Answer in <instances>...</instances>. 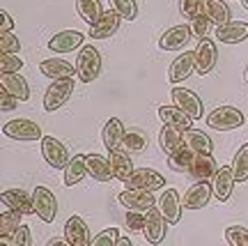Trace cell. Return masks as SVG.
<instances>
[{
	"instance_id": "cell-35",
	"label": "cell",
	"mask_w": 248,
	"mask_h": 246,
	"mask_svg": "<svg viewBox=\"0 0 248 246\" xmlns=\"http://www.w3.org/2000/svg\"><path fill=\"white\" fill-rule=\"evenodd\" d=\"M21 212H14V210H7L0 214V237H12L23 223H21Z\"/></svg>"
},
{
	"instance_id": "cell-26",
	"label": "cell",
	"mask_w": 248,
	"mask_h": 246,
	"mask_svg": "<svg viewBox=\"0 0 248 246\" xmlns=\"http://www.w3.org/2000/svg\"><path fill=\"white\" fill-rule=\"evenodd\" d=\"M202 14L209 18V23L216 28L225 26L232 21V14H230V7L225 0H204V9Z\"/></svg>"
},
{
	"instance_id": "cell-50",
	"label": "cell",
	"mask_w": 248,
	"mask_h": 246,
	"mask_svg": "<svg viewBox=\"0 0 248 246\" xmlns=\"http://www.w3.org/2000/svg\"><path fill=\"white\" fill-rule=\"evenodd\" d=\"M117 246H133V242L126 237V235H122V237L117 239Z\"/></svg>"
},
{
	"instance_id": "cell-19",
	"label": "cell",
	"mask_w": 248,
	"mask_h": 246,
	"mask_svg": "<svg viewBox=\"0 0 248 246\" xmlns=\"http://www.w3.org/2000/svg\"><path fill=\"white\" fill-rule=\"evenodd\" d=\"M64 239L69 242L71 246H90L92 239H90V228L88 223L80 219V216H69L67 223H64Z\"/></svg>"
},
{
	"instance_id": "cell-27",
	"label": "cell",
	"mask_w": 248,
	"mask_h": 246,
	"mask_svg": "<svg viewBox=\"0 0 248 246\" xmlns=\"http://www.w3.org/2000/svg\"><path fill=\"white\" fill-rule=\"evenodd\" d=\"M0 88L14 95L18 101H28L30 99V88H28V81L21 74H0Z\"/></svg>"
},
{
	"instance_id": "cell-14",
	"label": "cell",
	"mask_w": 248,
	"mask_h": 246,
	"mask_svg": "<svg viewBox=\"0 0 248 246\" xmlns=\"http://www.w3.org/2000/svg\"><path fill=\"white\" fill-rule=\"evenodd\" d=\"M159 210H161V214L166 216V221H168L170 226L179 223L184 205H182V198H179L177 189H166V191L159 196Z\"/></svg>"
},
{
	"instance_id": "cell-47",
	"label": "cell",
	"mask_w": 248,
	"mask_h": 246,
	"mask_svg": "<svg viewBox=\"0 0 248 246\" xmlns=\"http://www.w3.org/2000/svg\"><path fill=\"white\" fill-rule=\"evenodd\" d=\"M18 106V99L14 97V95H9V92H5V90H0V108L2 111H14Z\"/></svg>"
},
{
	"instance_id": "cell-28",
	"label": "cell",
	"mask_w": 248,
	"mask_h": 246,
	"mask_svg": "<svg viewBox=\"0 0 248 246\" xmlns=\"http://www.w3.org/2000/svg\"><path fill=\"white\" fill-rule=\"evenodd\" d=\"M88 175V154H74L71 161L64 168V186H74L78 184L83 177Z\"/></svg>"
},
{
	"instance_id": "cell-31",
	"label": "cell",
	"mask_w": 248,
	"mask_h": 246,
	"mask_svg": "<svg viewBox=\"0 0 248 246\" xmlns=\"http://www.w3.org/2000/svg\"><path fill=\"white\" fill-rule=\"evenodd\" d=\"M184 145L195 154H212L214 143L212 138L204 131H198V129H188L184 131Z\"/></svg>"
},
{
	"instance_id": "cell-23",
	"label": "cell",
	"mask_w": 248,
	"mask_h": 246,
	"mask_svg": "<svg viewBox=\"0 0 248 246\" xmlns=\"http://www.w3.org/2000/svg\"><path fill=\"white\" fill-rule=\"evenodd\" d=\"M218 173V164L212 154H195L193 159V166L188 170V175L198 180V182H209L214 180V175Z\"/></svg>"
},
{
	"instance_id": "cell-15",
	"label": "cell",
	"mask_w": 248,
	"mask_h": 246,
	"mask_svg": "<svg viewBox=\"0 0 248 246\" xmlns=\"http://www.w3.org/2000/svg\"><path fill=\"white\" fill-rule=\"evenodd\" d=\"M124 136H126V127L120 117H110L104 124V131H101V143L108 152H115V149L124 148Z\"/></svg>"
},
{
	"instance_id": "cell-52",
	"label": "cell",
	"mask_w": 248,
	"mask_h": 246,
	"mask_svg": "<svg viewBox=\"0 0 248 246\" xmlns=\"http://www.w3.org/2000/svg\"><path fill=\"white\" fill-rule=\"evenodd\" d=\"M246 83H248V69H246Z\"/></svg>"
},
{
	"instance_id": "cell-7",
	"label": "cell",
	"mask_w": 248,
	"mask_h": 246,
	"mask_svg": "<svg viewBox=\"0 0 248 246\" xmlns=\"http://www.w3.org/2000/svg\"><path fill=\"white\" fill-rule=\"evenodd\" d=\"M42 157L46 159V164L55 170H64L67 164L71 161L69 149L64 148V143H60L55 136H44L42 138Z\"/></svg>"
},
{
	"instance_id": "cell-9",
	"label": "cell",
	"mask_w": 248,
	"mask_h": 246,
	"mask_svg": "<svg viewBox=\"0 0 248 246\" xmlns=\"http://www.w3.org/2000/svg\"><path fill=\"white\" fill-rule=\"evenodd\" d=\"M170 97H172V104L179 106V108H182V111H184L191 120H200V117H202V99L198 97L193 90H188V88H172Z\"/></svg>"
},
{
	"instance_id": "cell-16",
	"label": "cell",
	"mask_w": 248,
	"mask_h": 246,
	"mask_svg": "<svg viewBox=\"0 0 248 246\" xmlns=\"http://www.w3.org/2000/svg\"><path fill=\"white\" fill-rule=\"evenodd\" d=\"M212 196L214 189L209 182H195L184 194L182 205H184V210H202V207H207V202L212 200Z\"/></svg>"
},
{
	"instance_id": "cell-18",
	"label": "cell",
	"mask_w": 248,
	"mask_h": 246,
	"mask_svg": "<svg viewBox=\"0 0 248 246\" xmlns=\"http://www.w3.org/2000/svg\"><path fill=\"white\" fill-rule=\"evenodd\" d=\"M120 21H122V16L117 14L115 9H106L104 16L99 18L94 26H90L88 35L92 39H108V37H113L120 30Z\"/></svg>"
},
{
	"instance_id": "cell-51",
	"label": "cell",
	"mask_w": 248,
	"mask_h": 246,
	"mask_svg": "<svg viewBox=\"0 0 248 246\" xmlns=\"http://www.w3.org/2000/svg\"><path fill=\"white\" fill-rule=\"evenodd\" d=\"M241 5H244V9L248 12V0H241Z\"/></svg>"
},
{
	"instance_id": "cell-37",
	"label": "cell",
	"mask_w": 248,
	"mask_h": 246,
	"mask_svg": "<svg viewBox=\"0 0 248 246\" xmlns=\"http://www.w3.org/2000/svg\"><path fill=\"white\" fill-rule=\"evenodd\" d=\"M110 9H115L117 14L126 21L138 18V2L136 0H110Z\"/></svg>"
},
{
	"instance_id": "cell-48",
	"label": "cell",
	"mask_w": 248,
	"mask_h": 246,
	"mask_svg": "<svg viewBox=\"0 0 248 246\" xmlns=\"http://www.w3.org/2000/svg\"><path fill=\"white\" fill-rule=\"evenodd\" d=\"M0 18H2V26H0V33H12V28H14V18L9 16V12H0Z\"/></svg>"
},
{
	"instance_id": "cell-38",
	"label": "cell",
	"mask_w": 248,
	"mask_h": 246,
	"mask_svg": "<svg viewBox=\"0 0 248 246\" xmlns=\"http://www.w3.org/2000/svg\"><path fill=\"white\" fill-rule=\"evenodd\" d=\"M225 242L230 246H248V228H244V226L225 228Z\"/></svg>"
},
{
	"instance_id": "cell-29",
	"label": "cell",
	"mask_w": 248,
	"mask_h": 246,
	"mask_svg": "<svg viewBox=\"0 0 248 246\" xmlns=\"http://www.w3.org/2000/svg\"><path fill=\"white\" fill-rule=\"evenodd\" d=\"M88 175L97 182H110L113 177L110 159L101 157V154H88Z\"/></svg>"
},
{
	"instance_id": "cell-12",
	"label": "cell",
	"mask_w": 248,
	"mask_h": 246,
	"mask_svg": "<svg viewBox=\"0 0 248 246\" xmlns=\"http://www.w3.org/2000/svg\"><path fill=\"white\" fill-rule=\"evenodd\" d=\"M0 200H2V205H5L7 210L21 212L23 216H30V214H35V202H32V194H28V191H23V189H7V191H2Z\"/></svg>"
},
{
	"instance_id": "cell-40",
	"label": "cell",
	"mask_w": 248,
	"mask_h": 246,
	"mask_svg": "<svg viewBox=\"0 0 248 246\" xmlns=\"http://www.w3.org/2000/svg\"><path fill=\"white\" fill-rule=\"evenodd\" d=\"M204 9V0H179V12L182 16H186L188 21H193L202 14Z\"/></svg>"
},
{
	"instance_id": "cell-4",
	"label": "cell",
	"mask_w": 248,
	"mask_h": 246,
	"mask_svg": "<svg viewBox=\"0 0 248 246\" xmlns=\"http://www.w3.org/2000/svg\"><path fill=\"white\" fill-rule=\"evenodd\" d=\"M71 92H74V79H60V81H53L44 92V111L53 113L58 108L69 101Z\"/></svg>"
},
{
	"instance_id": "cell-17",
	"label": "cell",
	"mask_w": 248,
	"mask_h": 246,
	"mask_svg": "<svg viewBox=\"0 0 248 246\" xmlns=\"http://www.w3.org/2000/svg\"><path fill=\"white\" fill-rule=\"evenodd\" d=\"M83 46V33L78 30H60L48 39V51L53 53H71Z\"/></svg>"
},
{
	"instance_id": "cell-46",
	"label": "cell",
	"mask_w": 248,
	"mask_h": 246,
	"mask_svg": "<svg viewBox=\"0 0 248 246\" xmlns=\"http://www.w3.org/2000/svg\"><path fill=\"white\" fill-rule=\"evenodd\" d=\"M9 246H32V235H30V228L28 226H21V228L9 237Z\"/></svg>"
},
{
	"instance_id": "cell-10",
	"label": "cell",
	"mask_w": 248,
	"mask_h": 246,
	"mask_svg": "<svg viewBox=\"0 0 248 246\" xmlns=\"http://www.w3.org/2000/svg\"><path fill=\"white\" fill-rule=\"evenodd\" d=\"M168 221H166V216L161 214L159 207H152L150 212H147V223H145V239H147V244L152 246H159L163 239H166V232H168Z\"/></svg>"
},
{
	"instance_id": "cell-5",
	"label": "cell",
	"mask_w": 248,
	"mask_h": 246,
	"mask_svg": "<svg viewBox=\"0 0 248 246\" xmlns=\"http://www.w3.org/2000/svg\"><path fill=\"white\" fill-rule=\"evenodd\" d=\"M124 186L126 189H142V191H159L166 186V180L161 173L152 170V168H136L129 180H124Z\"/></svg>"
},
{
	"instance_id": "cell-6",
	"label": "cell",
	"mask_w": 248,
	"mask_h": 246,
	"mask_svg": "<svg viewBox=\"0 0 248 246\" xmlns=\"http://www.w3.org/2000/svg\"><path fill=\"white\" fill-rule=\"evenodd\" d=\"M117 200L126 212H150L152 207H156L159 198H154L152 191H142V189H124L117 196Z\"/></svg>"
},
{
	"instance_id": "cell-21",
	"label": "cell",
	"mask_w": 248,
	"mask_h": 246,
	"mask_svg": "<svg viewBox=\"0 0 248 246\" xmlns=\"http://www.w3.org/2000/svg\"><path fill=\"white\" fill-rule=\"evenodd\" d=\"M234 184H237V180H234L232 166H221V168H218V173H216V175H214V180H212L214 196H216V198H218L221 202L230 200Z\"/></svg>"
},
{
	"instance_id": "cell-45",
	"label": "cell",
	"mask_w": 248,
	"mask_h": 246,
	"mask_svg": "<svg viewBox=\"0 0 248 246\" xmlns=\"http://www.w3.org/2000/svg\"><path fill=\"white\" fill-rule=\"evenodd\" d=\"M188 26H191V33H193V37H198V39H204V37L209 35V28H212V23H209V18L204 16V14H200V16L193 18Z\"/></svg>"
},
{
	"instance_id": "cell-36",
	"label": "cell",
	"mask_w": 248,
	"mask_h": 246,
	"mask_svg": "<svg viewBox=\"0 0 248 246\" xmlns=\"http://www.w3.org/2000/svg\"><path fill=\"white\" fill-rule=\"evenodd\" d=\"M232 173L237 182H246L248 180V145H241L237 154L232 159Z\"/></svg>"
},
{
	"instance_id": "cell-1",
	"label": "cell",
	"mask_w": 248,
	"mask_h": 246,
	"mask_svg": "<svg viewBox=\"0 0 248 246\" xmlns=\"http://www.w3.org/2000/svg\"><path fill=\"white\" fill-rule=\"evenodd\" d=\"M101 74V55L92 44L80 46L78 58H76V76L80 83H92Z\"/></svg>"
},
{
	"instance_id": "cell-42",
	"label": "cell",
	"mask_w": 248,
	"mask_h": 246,
	"mask_svg": "<svg viewBox=\"0 0 248 246\" xmlns=\"http://www.w3.org/2000/svg\"><path fill=\"white\" fill-rule=\"evenodd\" d=\"M120 237H122V235H120L117 228H106V230H101L99 235H94V239H92L90 246H117V239Z\"/></svg>"
},
{
	"instance_id": "cell-2",
	"label": "cell",
	"mask_w": 248,
	"mask_h": 246,
	"mask_svg": "<svg viewBox=\"0 0 248 246\" xmlns=\"http://www.w3.org/2000/svg\"><path fill=\"white\" fill-rule=\"evenodd\" d=\"M244 122H246L244 113L234 106H218L207 115V127L214 131H232V129L244 127Z\"/></svg>"
},
{
	"instance_id": "cell-49",
	"label": "cell",
	"mask_w": 248,
	"mask_h": 246,
	"mask_svg": "<svg viewBox=\"0 0 248 246\" xmlns=\"http://www.w3.org/2000/svg\"><path fill=\"white\" fill-rule=\"evenodd\" d=\"M46 246H71V244L64 237H53V239H48V242H46Z\"/></svg>"
},
{
	"instance_id": "cell-3",
	"label": "cell",
	"mask_w": 248,
	"mask_h": 246,
	"mask_svg": "<svg viewBox=\"0 0 248 246\" xmlns=\"http://www.w3.org/2000/svg\"><path fill=\"white\" fill-rule=\"evenodd\" d=\"M2 133L7 138H14V141H42L44 133H42V127L28 117H16V120H9V122L2 124Z\"/></svg>"
},
{
	"instance_id": "cell-34",
	"label": "cell",
	"mask_w": 248,
	"mask_h": 246,
	"mask_svg": "<svg viewBox=\"0 0 248 246\" xmlns=\"http://www.w3.org/2000/svg\"><path fill=\"white\" fill-rule=\"evenodd\" d=\"M193 159H195V152L182 145L177 152H172L168 157V168L170 170H175V173H188L191 166H193Z\"/></svg>"
},
{
	"instance_id": "cell-44",
	"label": "cell",
	"mask_w": 248,
	"mask_h": 246,
	"mask_svg": "<svg viewBox=\"0 0 248 246\" xmlns=\"http://www.w3.org/2000/svg\"><path fill=\"white\" fill-rule=\"evenodd\" d=\"M126 228L129 230H136V232H140L145 230V223H147V212H126Z\"/></svg>"
},
{
	"instance_id": "cell-11",
	"label": "cell",
	"mask_w": 248,
	"mask_h": 246,
	"mask_svg": "<svg viewBox=\"0 0 248 246\" xmlns=\"http://www.w3.org/2000/svg\"><path fill=\"white\" fill-rule=\"evenodd\" d=\"M193 53H195V71H198L200 76L209 74V71L216 67V60H218V51H216V44H214L209 37L200 39Z\"/></svg>"
},
{
	"instance_id": "cell-33",
	"label": "cell",
	"mask_w": 248,
	"mask_h": 246,
	"mask_svg": "<svg viewBox=\"0 0 248 246\" xmlns=\"http://www.w3.org/2000/svg\"><path fill=\"white\" fill-rule=\"evenodd\" d=\"M76 12L88 26H94L104 16V7L99 0H76Z\"/></svg>"
},
{
	"instance_id": "cell-22",
	"label": "cell",
	"mask_w": 248,
	"mask_h": 246,
	"mask_svg": "<svg viewBox=\"0 0 248 246\" xmlns=\"http://www.w3.org/2000/svg\"><path fill=\"white\" fill-rule=\"evenodd\" d=\"M39 71L44 74L46 79L60 81V79H74L76 67L69 65L67 60H60V58H46V60L39 62Z\"/></svg>"
},
{
	"instance_id": "cell-30",
	"label": "cell",
	"mask_w": 248,
	"mask_h": 246,
	"mask_svg": "<svg viewBox=\"0 0 248 246\" xmlns=\"http://www.w3.org/2000/svg\"><path fill=\"white\" fill-rule=\"evenodd\" d=\"M108 159H110V168H113V177L115 180H120V182H124V180H129V175H131L133 170V161L131 157L126 154V152H122V149H115V152H108Z\"/></svg>"
},
{
	"instance_id": "cell-13",
	"label": "cell",
	"mask_w": 248,
	"mask_h": 246,
	"mask_svg": "<svg viewBox=\"0 0 248 246\" xmlns=\"http://www.w3.org/2000/svg\"><path fill=\"white\" fill-rule=\"evenodd\" d=\"M195 71V53L193 51H184L182 55H177L175 60L170 62L168 69V81L170 83H184L191 74Z\"/></svg>"
},
{
	"instance_id": "cell-32",
	"label": "cell",
	"mask_w": 248,
	"mask_h": 246,
	"mask_svg": "<svg viewBox=\"0 0 248 246\" xmlns=\"http://www.w3.org/2000/svg\"><path fill=\"white\" fill-rule=\"evenodd\" d=\"M159 145L170 157L172 152H177V149L184 145V131H179V129L170 127V124H163V129H161V133H159Z\"/></svg>"
},
{
	"instance_id": "cell-8",
	"label": "cell",
	"mask_w": 248,
	"mask_h": 246,
	"mask_svg": "<svg viewBox=\"0 0 248 246\" xmlns=\"http://www.w3.org/2000/svg\"><path fill=\"white\" fill-rule=\"evenodd\" d=\"M32 202H35V214L44 223H53L58 216V198L48 186H37L32 191Z\"/></svg>"
},
{
	"instance_id": "cell-41",
	"label": "cell",
	"mask_w": 248,
	"mask_h": 246,
	"mask_svg": "<svg viewBox=\"0 0 248 246\" xmlns=\"http://www.w3.org/2000/svg\"><path fill=\"white\" fill-rule=\"evenodd\" d=\"M18 69H23V60L16 53L0 55V74H18Z\"/></svg>"
},
{
	"instance_id": "cell-25",
	"label": "cell",
	"mask_w": 248,
	"mask_h": 246,
	"mask_svg": "<svg viewBox=\"0 0 248 246\" xmlns=\"http://www.w3.org/2000/svg\"><path fill=\"white\" fill-rule=\"evenodd\" d=\"M159 117L163 124H170V127H175L179 131H188L191 129V124L193 120L188 117V115L179 108V106H159Z\"/></svg>"
},
{
	"instance_id": "cell-24",
	"label": "cell",
	"mask_w": 248,
	"mask_h": 246,
	"mask_svg": "<svg viewBox=\"0 0 248 246\" xmlns=\"http://www.w3.org/2000/svg\"><path fill=\"white\" fill-rule=\"evenodd\" d=\"M216 39L221 44H239V42L248 39V23H244V21H230L225 26L216 28Z\"/></svg>"
},
{
	"instance_id": "cell-39",
	"label": "cell",
	"mask_w": 248,
	"mask_h": 246,
	"mask_svg": "<svg viewBox=\"0 0 248 246\" xmlns=\"http://www.w3.org/2000/svg\"><path fill=\"white\" fill-rule=\"evenodd\" d=\"M124 148L129 152H142L147 148V138L145 133L140 131H133V129H126V136H124Z\"/></svg>"
},
{
	"instance_id": "cell-43",
	"label": "cell",
	"mask_w": 248,
	"mask_h": 246,
	"mask_svg": "<svg viewBox=\"0 0 248 246\" xmlns=\"http://www.w3.org/2000/svg\"><path fill=\"white\" fill-rule=\"evenodd\" d=\"M21 51V42L14 33H0V53L7 55V53H16Z\"/></svg>"
},
{
	"instance_id": "cell-20",
	"label": "cell",
	"mask_w": 248,
	"mask_h": 246,
	"mask_svg": "<svg viewBox=\"0 0 248 246\" xmlns=\"http://www.w3.org/2000/svg\"><path fill=\"white\" fill-rule=\"evenodd\" d=\"M191 37H193L191 26H175L161 35L159 49L161 51H179V49H184V46L188 44Z\"/></svg>"
}]
</instances>
